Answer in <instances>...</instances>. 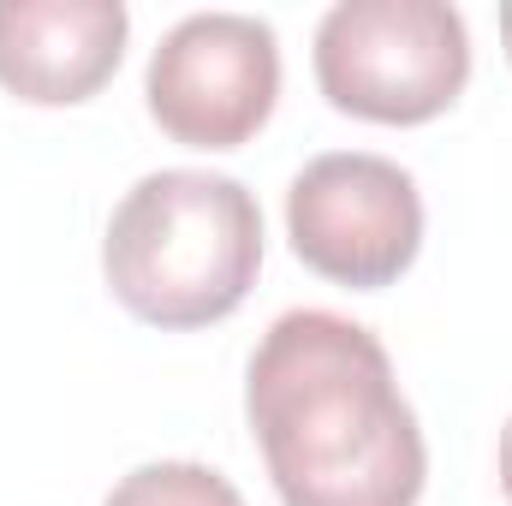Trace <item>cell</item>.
Instances as JSON below:
<instances>
[{
    "label": "cell",
    "instance_id": "6",
    "mask_svg": "<svg viewBox=\"0 0 512 506\" xmlns=\"http://www.w3.org/2000/svg\"><path fill=\"white\" fill-rule=\"evenodd\" d=\"M120 0H0V90L36 108L90 102L126 54Z\"/></svg>",
    "mask_w": 512,
    "mask_h": 506
},
{
    "label": "cell",
    "instance_id": "8",
    "mask_svg": "<svg viewBox=\"0 0 512 506\" xmlns=\"http://www.w3.org/2000/svg\"><path fill=\"white\" fill-rule=\"evenodd\" d=\"M501 495L512 506V417H507V429H501Z\"/></svg>",
    "mask_w": 512,
    "mask_h": 506
},
{
    "label": "cell",
    "instance_id": "1",
    "mask_svg": "<svg viewBox=\"0 0 512 506\" xmlns=\"http://www.w3.org/2000/svg\"><path fill=\"white\" fill-rule=\"evenodd\" d=\"M251 435L286 506H417L429 453L382 340L334 310H286L251 358Z\"/></svg>",
    "mask_w": 512,
    "mask_h": 506
},
{
    "label": "cell",
    "instance_id": "7",
    "mask_svg": "<svg viewBox=\"0 0 512 506\" xmlns=\"http://www.w3.org/2000/svg\"><path fill=\"white\" fill-rule=\"evenodd\" d=\"M102 506H245V495L209 465L161 459V465H137L131 477H120Z\"/></svg>",
    "mask_w": 512,
    "mask_h": 506
},
{
    "label": "cell",
    "instance_id": "3",
    "mask_svg": "<svg viewBox=\"0 0 512 506\" xmlns=\"http://www.w3.org/2000/svg\"><path fill=\"white\" fill-rule=\"evenodd\" d=\"M471 36L447 0H340L316 24L322 96L370 126H423L459 102Z\"/></svg>",
    "mask_w": 512,
    "mask_h": 506
},
{
    "label": "cell",
    "instance_id": "2",
    "mask_svg": "<svg viewBox=\"0 0 512 506\" xmlns=\"http://www.w3.org/2000/svg\"><path fill=\"white\" fill-rule=\"evenodd\" d=\"M262 268L256 197L203 167H161L137 179L102 239V274L114 298L149 328L227 322Z\"/></svg>",
    "mask_w": 512,
    "mask_h": 506
},
{
    "label": "cell",
    "instance_id": "9",
    "mask_svg": "<svg viewBox=\"0 0 512 506\" xmlns=\"http://www.w3.org/2000/svg\"><path fill=\"white\" fill-rule=\"evenodd\" d=\"M501 42H507V60H512V0L501 6Z\"/></svg>",
    "mask_w": 512,
    "mask_h": 506
},
{
    "label": "cell",
    "instance_id": "5",
    "mask_svg": "<svg viewBox=\"0 0 512 506\" xmlns=\"http://www.w3.org/2000/svg\"><path fill=\"white\" fill-rule=\"evenodd\" d=\"M149 114L185 149H239L280 96V42L251 12H191L149 54Z\"/></svg>",
    "mask_w": 512,
    "mask_h": 506
},
{
    "label": "cell",
    "instance_id": "4",
    "mask_svg": "<svg viewBox=\"0 0 512 506\" xmlns=\"http://www.w3.org/2000/svg\"><path fill=\"white\" fill-rule=\"evenodd\" d=\"M286 233L304 268L334 286L376 292L399 280L423 245V197L387 155H316L286 191Z\"/></svg>",
    "mask_w": 512,
    "mask_h": 506
}]
</instances>
